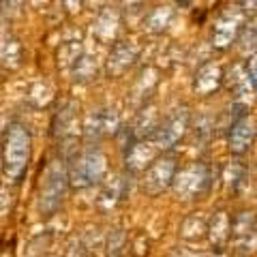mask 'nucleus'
<instances>
[{
    "label": "nucleus",
    "mask_w": 257,
    "mask_h": 257,
    "mask_svg": "<svg viewBox=\"0 0 257 257\" xmlns=\"http://www.w3.org/2000/svg\"><path fill=\"white\" fill-rule=\"evenodd\" d=\"M206 238L210 242L214 253H223L225 248H229V240H231V214L219 208L208 216V231Z\"/></svg>",
    "instance_id": "obj_17"
},
{
    "label": "nucleus",
    "mask_w": 257,
    "mask_h": 257,
    "mask_svg": "<svg viewBox=\"0 0 257 257\" xmlns=\"http://www.w3.org/2000/svg\"><path fill=\"white\" fill-rule=\"evenodd\" d=\"M167 257H208V255L199 253V251H191V248H174Z\"/></svg>",
    "instance_id": "obj_35"
},
{
    "label": "nucleus",
    "mask_w": 257,
    "mask_h": 257,
    "mask_svg": "<svg viewBox=\"0 0 257 257\" xmlns=\"http://www.w3.org/2000/svg\"><path fill=\"white\" fill-rule=\"evenodd\" d=\"M77 131H79V105L69 99L62 103V107L54 114L52 120V135L56 140H75L77 138Z\"/></svg>",
    "instance_id": "obj_15"
},
{
    "label": "nucleus",
    "mask_w": 257,
    "mask_h": 257,
    "mask_svg": "<svg viewBox=\"0 0 257 257\" xmlns=\"http://www.w3.org/2000/svg\"><path fill=\"white\" fill-rule=\"evenodd\" d=\"M11 204H13V195H11V191L3 187L0 189V214H7L11 210Z\"/></svg>",
    "instance_id": "obj_33"
},
{
    "label": "nucleus",
    "mask_w": 257,
    "mask_h": 257,
    "mask_svg": "<svg viewBox=\"0 0 257 257\" xmlns=\"http://www.w3.org/2000/svg\"><path fill=\"white\" fill-rule=\"evenodd\" d=\"M212 187V167L206 161H193L178 167L174 176L172 189L180 202H197L208 195Z\"/></svg>",
    "instance_id": "obj_4"
},
{
    "label": "nucleus",
    "mask_w": 257,
    "mask_h": 257,
    "mask_svg": "<svg viewBox=\"0 0 257 257\" xmlns=\"http://www.w3.org/2000/svg\"><path fill=\"white\" fill-rule=\"evenodd\" d=\"M257 135V122L251 114H244L242 118H238L234 124L229 126V135H227V148L231 155L242 157L251 150L253 142Z\"/></svg>",
    "instance_id": "obj_14"
},
{
    "label": "nucleus",
    "mask_w": 257,
    "mask_h": 257,
    "mask_svg": "<svg viewBox=\"0 0 257 257\" xmlns=\"http://www.w3.org/2000/svg\"><path fill=\"white\" fill-rule=\"evenodd\" d=\"M22 58H24V47L20 39L11 35V32L3 35V39H0V64H3V69L7 71L20 69Z\"/></svg>",
    "instance_id": "obj_20"
},
{
    "label": "nucleus",
    "mask_w": 257,
    "mask_h": 257,
    "mask_svg": "<svg viewBox=\"0 0 257 257\" xmlns=\"http://www.w3.org/2000/svg\"><path fill=\"white\" fill-rule=\"evenodd\" d=\"M3 174L9 184H20L28 172L30 159H32V138L30 131L22 122L7 124L3 135Z\"/></svg>",
    "instance_id": "obj_1"
},
{
    "label": "nucleus",
    "mask_w": 257,
    "mask_h": 257,
    "mask_svg": "<svg viewBox=\"0 0 257 257\" xmlns=\"http://www.w3.org/2000/svg\"><path fill=\"white\" fill-rule=\"evenodd\" d=\"M240 41V50H242V54H255L257 52V20L255 18H248L242 32H240L238 37Z\"/></svg>",
    "instance_id": "obj_29"
},
{
    "label": "nucleus",
    "mask_w": 257,
    "mask_h": 257,
    "mask_svg": "<svg viewBox=\"0 0 257 257\" xmlns=\"http://www.w3.org/2000/svg\"><path fill=\"white\" fill-rule=\"evenodd\" d=\"M84 56V45L82 41H67L60 43V47L56 50V64L62 71H71L77 64V60Z\"/></svg>",
    "instance_id": "obj_25"
},
{
    "label": "nucleus",
    "mask_w": 257,
    "mask_h": 257,
    "mask_svg": "<svg viewBox=\"0 0 257 257\" xmlns=\"http://www.w3.org/2000/svg\"><path fill=\"white\" fill-rule=\"evenodd\" d=\"M176 172H178V157H176V152L165 150L163 155L152 161L150 167L144 170L142 191L148 197H157L161 193H165L172 187Z\"/></svg>",
    "instance_id": "obj_6"
},
{
    "label": "nucleus",
    "mask_w": 257,
    "mask_h": 257,
    "mask_svg": "<svg viewBox=\"0 0 257 257\" xmlns=\"http://www.w3.org/2000/svg\"><path fill=\"white\" fill-rule=\"evenodd\" d=\"M0 170H3V157H0Z\"/></svg>",
    "instance_id": "obj_37"
},
{
    "label": "nucleus",
    "mask_w": 257,
    "mask_h": 257,
    "mask_svg": "<svg viewBox=\"0 0 257 257\" xmlns=\"http://www.w3.org/2000/svg\"><path fill=\"white\" fill-rule=\"evenodd\" d=\"M246 15L240 9V5H229L216 13V18L212 22V32H210V45L214 50L225 52L238 41L240 32H242L246 24Z\"/></svg>",
    "instance_id": "obj_5"
},
{
    "label": "nucleus",
    "mask_w": 257,
    "mask_h": 257,
    "mask_svg": "<svg viewBox=\"0 0 257 257\" xmlns=\"http://www.w3.org/2000/svg\"><path fill=\"white\" fill-rule=\"evenodd\" d=\"M223 86L227 88L236 99H242L244 94H248L253 84H251V79H248L246 64L244 62H234V64H229L227 69H223Z\"/></svg>",
    "instance_id": "obj_18"
},
{
    "label": "nucleus",
    "mask_w": 257,
    "mask_h": 257,
    "mask_svg": "<svg viewBox=\"0 0 257 257\" xmlns=\"http://www.w3.org/2000/svg\"><path fill=\"white\" fill-rule=\"evenodd\" d=\"M157 88V73L152 71L150 67H146L138 75V82L133 86V92H131V105L133 107H144L150 99V92Z\"/></svg>",
    "instance_id": "obj_23"
},
{
    "label": "nucleus",
    "mask_w": 257,
    "mask_h": 257,
    "mask_svg": "<svg viewBox=\"0 0 257 257\" xmlns=\"http://www.w3.org/2000/svg\"><path fill=\"white\" fill-rule=\"evenodd\" d=\"M208 231V219L202 212H191L180 223V238L184 242H202Z\"/></svg>",
    "instance_id": "obj_22"
},
{
    "label": "nucleus",
    "mask_w": 257,
    "mask_h": 257,
    "mask_svg": "<svg viewBox=\"0 0 257 257\" xmlns=\"http://www.w3.org/2000/svg\"><path fill=\"white\" fill-rule=\"evenodd\" d=\"M126 246H128V238H126V234H124L122 229H114V231H109L107 242H105L107 257H122Z\"/></svg>",
    "instance_id": "obj_30"
},
{
    "label": "nucleus",
    "mask_w": 257,
    "mask_h": 257,
    "mask_svg": "<svg viewBox=\"0 0 257 257\" xmlns=\"http://www.w3.org/2000/svg\"><path fill=\"white\" fill-rule=\"evenodd\" d=\"M238 5L246 18H257V0H238Z\"/></svg>",
    "instance_id": "obj_34"
},
{
    "label": "nucleus",
    "mask_w": 257,
    "mask_h": 257,
    "mask_svg": "<svg viewBox=\"0 0 257 257\" xmlns=\"http://www.w3.org/2000/svg\"><path fill=\"white\" fill-rule=\"evenodd\" d=\"M159 111L157 107L152 105V103H146L144 107H140L138 116H135V122L131 126V131H128V135L135 140H144V138H150V135H155V131L159 128Z\"/></svg>",
    "instance_id": "obj_19"
},
{
    "label": "nucleus",
    "mask_w": 257,
    "mask_h": 257,
    "mask_svg": "<svg viewBox=\"0 0 257 257\" xmlns=\"http://www.w3.org/2000/svg\"><path fill=\"white\" fill-rule=\"evenodd\" d=\"M54 99V88L47 84V82H37L30 86L28 90V103L32 107H45L50 105Z\"/></svg>",
    "instance_id": "obj_28"
},
{
    "label": "nucleus",
    "mask_w": 257,
    "mask_h": 257,
    "mask_svg": "<svg viewBox=\"0 0 257 257\" xmlns=\"http://www.w3.org/2000/svg\"><path fill=\"white\" fill-rule=\"evenodd\" d=\"M144 3H146V0H120V5H122L124 9H128V11H138Z\"/></svg>",
    "instance_id": "obj_36"
},
{
    "label": "nucleus",
    "mask_w": 257,
    "mask_h": 257,
    "mask_svg": "<svg viewBox=\"0 0 257 257\" xmlns=\"http://www.w3.org/2000/svg\"><path fill=\"white\" fill-rule=\"evenodd\" d=\"M229 248L236 255H251L257 251V214L253 210H238L231 214Z\"/></svg>",
    "instance_id": "obj_7"
},
{
    "label": "nucleus",
    "mask_w": 257,
    "mask_h": 257,
    "mask_svg": "<svg viewBox=\"0 0 257 257\" xmlns=\"http://www.w3.org/2000/svg\"><path fill=\"white\" fill-rule=\"evenodd\" d=\"M191 128V111L187 105H180L172 109L163 120L159 122V128L155 131V138L159 142V146L163 150H172Z\"/></svg>",
    "instance_id": "obj_8"
},
{
    "label": "nucleus",
    "mask_w": 257,
    "mask_h": 257,
    "mask_svg": "<svg viewBox=\"0 0 257 257\" xmlns=\"http://www.w3.org/2000/svg\"><path fill=\"white\" fill-rule=\"evenodd\" d=\"M118 114L111 107L92 109L84 120V138L86 144H96L103 138H109L118 128Z\"/></svg>",
    "instance_id": "obj_11"
},
{
    "label": "nucleus",
    "mask_w": 257,
    "mask_h": 257,
    "mask_svg": "<svg viewBox=\"0 0 257 257\" xmlns=\"http://www.w3.org/2000/svg\"><path fill=\"white\" fill-rule=\"evenodd\" d=\"M163 148L159 146V142L152 138H144V140H135L126 146L124 152V167L128 174H140L144 172L146 167H150V163L155 161L157 157L163 155Z\"/></svg>",
    "instance_id": "obj_10"
},
{
    "label": "nucleus",
    "mask_w": 257,
    "mask_h": 257,
    "mask_svg": "<svg viewBox=\"0 0 257 257\" xmlns=\"http://www.w3.org/2000/svg\"><path fill=\"white\" fill-rule=\"evenodd\" d=\"M174 9L170 5H161V7H155V9H150L146 13V18H144L142 26H144V32H148V35H163V32L170 28V24L174 20Z\"/></svg>",
    "instance_id": "obj_21"
},
{
    "label": "nucleus",
    "mask_w": 257,
    "mask_h": 257,
    "mask_svg": "<svg viewBox=\"0 0 257 257\" xmlns=\"http://www.w3.org/2000/svg\"><path fill=\"white\" fill-rule=\"evenodd\" d=\"M122 32V13L116 7H103L92 22V37L101 45H114Z\"/></svg>",
    "instance_id": "obj_12"
},
{
    "label": "nucleus",
    "mask_w": 257,
    "mask_h": 257,
    "mask_svg": "<svg viewBox=\"0 0 257 257\" xmlns=\"http://www.w3.org/2000/svg\"><path fill=\"white\" fill-rule=\"evenodd\" d=\"M69 193V174L64 159H50L39 178V210L43 216H54L62 208Z\"/></svg>",
    "instance_id": "obj_3"
},
{
    "label": "nucleus",
    "mask_w": 257,
    "mask_h": 257,
    "mask_svg": "<svg viewBox=\"0 0 257 257\" xmlns=\"http://www.w3.org/2000/svg\"><path fill=\"white\" fill-rule=\"evenodd\" d=\"M140 54H142V47L138 41H133V39H118L107 54L105 75L109 79L122 77L124 73H128V69L135 67V62L140 60Z\"/></svg>",
    "instance_id": "obj_9"
},
{
    "label": "nucleus",
    "mask_w": 257,
    "mask_h": 257,
    "mask_svg": "<svg viewBox=\"0 0 257 257\" xmlns=\"http://www.w3.org/2000/svg\"><path fill=\"white\" fill-rule=\"evenodd\" d=\"M128 172L122 174H114L111 178L101 182V191L99 197H96V204H99L101 210H114L126 199L128 189H131V178H128Z\"/></svg>",
    "instance_id": "obj_13"
},
{
    "label": "nucleus",
    "mask_w": 257,
    "mask_h": 257,
    "mask_svg": "<svg viewBox=\"0 0 257 257\" xmlns=\"http://www.w3.org/2000/svg\"><path fill=\"white\" fill-rule=\"evenodd\" d=\"M223 88V67L216 60H206L193 75V92L197 96H212Z\"/></svg>",
    "instance_id": "obj_16"
},
{
    "label": "nucleus",
    "mask_w": 257,
    "mask_h": 257,
    "mask_svg": "<svg viewBox=\"0 0 257 257\" xmlns=\"http://www.w3.org/2000/svg\"><path fill=\"white\" fill-rule=\"evenodd\" d=\"M246 178V167L240 163V161H231L223 167L221 172V180H223V189L227 195H238L240 187H242V182Z\"/></svg>",
    "instance_id": "obj_24"
},
{
    "label": "nucleus",
    "mask_w": 257,
    "mask_h": 257,
    "mask_svg": "<svg viewBox=\"0 0 257 257\" xmlns=\"http://www.w3.org/2000/svg\"><path fill=\"white\" fill-rule=\"evenodd\" d=\"M67 163L69 187L73 189H88L105 180L107 174V157L96 144H86L84 148H77L75 155H71Z\"/></svg>",
    "instance_id": "obj_2"
},
{
    "label": "nucleus",
    "mask_w": 257,
    "mask_h": 257,
    "mask_svg": "<svg viewBox=\"0 0 257 257\" xmlns=\"http://www.w3.org/2000/svg\"><path fill=\"white\" fill-rule=\"evenodd\" d=\"M96 73H99V67H96V58L90 54H84L82 58L77 60V64L71 69V75L77 84H88L96 79Z\"/></svg>",
    "instance_id": "obj_26"
},
{
    "label": "nucleus",
    "mask_w": 257,
    "mask_h": 257,
    "mask_svg": "<svg viewBox=\"0 0 257 257\" xmlns=\"http://www.w3.org/2000/svg\"><path fill=\"white\" fill-rule=\"evenodd\" d=\"M246 73H248V79H251V84H253V90L257 92V52L251 54V56H246Z\"/></svg>",
    "instance_id": "obj_32"
},
{
    "label": "nucleus",
    "mask_w": 257,
    "mask_h": 257,
    "mask_svg": "<svg viewBox=\"0 0 257 257\" xmlns=\"http://www.w3.org/2000/svg\"><path fill=\"white\" fill-rule=\"evenodd\" d=\"M214 128H216L214 116L199 114L195 120H191V128H189V131H193V138H195V142L208 144V142H210V138L214 135Z\"/></svg>",
    "instance_id": "obj_27"
},
{
    "label": "nucleus",
    "mask_w": 257,
    "mask_h": 257,
    "mask_svg": "<svg viewBox=\"0 0 257 257\" xmlns=\"http://www.w3.org/2000/svg\"><path fill=\"white\" fill-rule=\"evenodd\" d=\"M26 0H0V15L5 20H18L24 11Z\"/></svg>",
    "instance_id": "obj_31"
}]
</instances>
